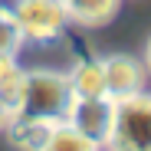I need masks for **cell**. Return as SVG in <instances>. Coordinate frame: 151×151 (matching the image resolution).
Listing matches in <instances>:
<instances>
[{"mask_svg":"<svg viewBox=\"0 0 151 151\" xmlns=\"http://www.w3.org/2000/svg\"><path fill=\"white\" fill-rule=\"evenodd\" d=\"M72 89L63 72H23V95L17 115L27 118H43V122H66L69 105H72Z\"/></svg>","mask_w":151,"mask_h":151,"instance_id":"cell-1","label":"cell"},{"mask_svg":"<svg viewBox=\"0 0 151 151\" xmlns=\"http://www.w3.org/2000/svg\"><path fill=\"white\" fill-rule=\"evenodd\" d=\"M105 145L112 151H151V95L135 92L118 99Z\"/></svg>","mask_w":151,"mask_h":151,"instance_id":"cell-2","label":"cell"},{"mask_svg":"<svg viewBox=\"0 0 151 151\" xmlns=\"http://www.w3.org/2000/svg\"><path fill=\"white\" fill-rule=\"evenodd\" d=\"M13 17L20 23L23 36L36 40V43L56 40L63 33V27L69 23L63 0H17L13 4Z\"/></svg>","mask_w":151,"mask_h":151,"instance_id":"cell-3","label":"cell"},{"mask_svg":"<svg viewBox=\"0 0 151 151\" xmlns=\"http://www.w3.org/2000/svg\"><path fill=\"white\" fill-rule=\"evenodd\" d=\"M112 118H115V102L109 95H92V99H72L66 122L79 135H86L92 145L102 148L112 135Z\"/></svg>","mask_w":151,"mask_h":151,"instance_id":"cell-4","label":"cell"},{"mask_svg":"<svg viewBox=\"0 0 151 151\" xmlns=\"http://www.w3.org/2000/svg\"><path fill=\"white\" fill-rule=\"evenodd\" d=\"M102 79H105V95L112 99V102H118V99H125V95L141 92L145 69L132 56H109V59H102Z\"/></svg>","mask_w":151,"mask_h":151,"instance_id":"cell-5","label":"cell"},{"mask_svg":"<svg viewBox=\"0 0 151 151\" xmlns=\"http://www.w3.org/2000/svg\"><path fill=\"white\" fill-rule=\"evenodd\" d=\"M122 0H63L66 17L79 27H105V23L118 13Z\"/></svg>","mask_w":151,"mask_h":151,"instance_id":"cell-6","label":"cell"},{"mask_svg":"<svg viewBox=\"0 0 151 151\" xmlns=\"http://www.w3.org/2000/svg\"><path fill=\"white\" fill-rule=\"evenodd\" d=\"M69 89L76 99H92V95H105V79H102V59H79L69 72Z\"/></svg>","mask_w":151,"mask_h":151,"instance_id":"cell-7","label":"cell"},{"mask_svg":"<svg viewBox=\"0 0 151 151\" xmlns=\"http://www.w3.org/2000/svg\"><path fill=\"white\" fill-rule=\"evenodd\" d=\"M49 128H53V122H43V118H27V115H10L7 122V135L17 148L23 151H40V145L46 141Z\"/></svg>","mask_w":151,"mask_h":151,"instance_id":"cell-8","label":"cell"},{"mask_svg":"<svg viewBox=\"0 0 151 151\" xmlns=\"http://www.w3.org/2000/svg\"><path fill=\"white\" fill-rule=\"evenodd\" d=\"M40 151H99V145H92L86 135H79L69 122H53Z\"/></svg>","mask_w":151,"mask_h":151,"instance_id":"cell-9","label":"cell"},{"mask_svg":"<svg viewBox=\"0 0 151 151\" xmlns=\"http://www.w3.org/2000/svg\"><path fill=\"white\" fill-rule=\"evenodd\" d=\"M23 40H27V36H23V30H20L13 10H0V56L13 59V56L20 53Z\"/></svg>","mask_w":151,"mask_h":151,"instance_id":"cell-10","label":"cell"},{"mask_svg":"<svg viewBox=\"0 0 151 151\" xmlns=\"http://www.w3.org/2000/svg\"><path fill=\"white\" fill-rule=\"evenodd\" d=\"M20 95H23V69L13 66L7 72V79L0 82V102L10 115H17V109H20Z\"/></svg>","mask_w":151,"mask_h":151,"instance_id":"cell-11","label":"cell"},{"mask_svg":"<svg viewBox=\"0 0 151 151\" xmlns=\"http://www.w3.org/2000/svg\"><path fill=\"white\" fill-rule=\"evenodd\" d=\"M13 69V59H7V56H0V82L7 79V72Z\"/></svg>","mask_w":151,"mask_h":151,"instance_id":"cell-12","label":"cell"},{"mask_svg":"<svg viewBox=\"0 0 151 151\" xmlns=\"http://www.w3.org/2000/svg\"><path fill=\"white\" fill-rule=\"evenodd\" d=\"M7 122H10V112L4 109V102H0V132H4V128H7Z\"/></svg>","mask_w":151,"mask_h":151,"instance_id":"cell-13","label":"cell"},{"mask_svg":"<svg viewBox=\"0 0 151 151\" xmlns=\"http://www.w3.org/2000/svg\"><path fill=\"white\" fill-rule=\"evenodd\" d=\"M145 66H148V72H151V40L145 43Z\"/></svg>","mask_w":151,"mask_h":151,"instance_id":"cell-14","label":"cell"}]
</instances>
